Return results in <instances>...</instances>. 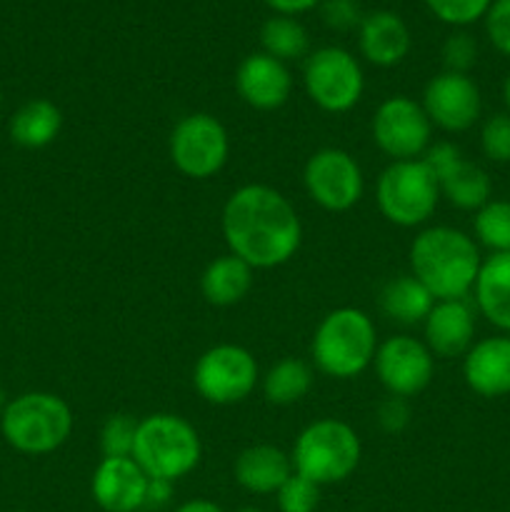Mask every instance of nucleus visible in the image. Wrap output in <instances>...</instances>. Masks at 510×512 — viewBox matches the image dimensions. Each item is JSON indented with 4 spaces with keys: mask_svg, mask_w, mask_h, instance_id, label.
<instances>
[{
    "mask_svg": "<svg viewBox=\"0 0 510 512\" xmlns=\"http://www.w3.org/2000/svg\"><path fill=\"white\" fill-rule=\"evenodd\" d=\"M220 225L230 253L253 270L285 265L303 240L293 203L280 190L260 183L243 185L225 200Z\"/></svg>",
    "mask_w": 510,
    "mask_h": 512,
    "instance_id": "nucleus-1",
    "label": "nucleus"
},
{
    "mask_svg": "<svg viewBox=\"0 0 510 512\" xmlns=\"http://www.w3.org/2000/svg\"><path fill=\"white\" fill-rule=\"evenodd\" d=\"M478 243L463 230L435 225L415 235L410 245V270L435 300H463L478 280Z\"/></svg>",
    "mask_w": 510,
    "mask_h": 512,
    "instance_id": "nucleus-2",
    "label": "nucleus"
},
{
    "mask_svg": "<svg viewBox=\"0 0 510 512\" xmlns=\"http://www.w3.org/2000/svg\"><path fill=\"white\" fill-rule=\"evenodd\" d=\"M73 410L60 395L23 393L0 410V433L5 443L23 455H48L68 443L73 433Z\"/></svg>",
    "mask_w": 510,
    "mask_h": 512,
    "instance_id": "nucleus-3",
    "label": "nucleus"
},
{
    "mask_svg": "<svg viewBox=\"0 0 510 512\" xmlns=\"http://www.w3.org/2000/svg\"><path fill=\"white\" fill-rule=\"evenodd\" d=\"M378 353V330L373 318L358 308H338L315 328L313 355L320 373L335 380L358 378Z\"/></svg>",
    "mask_w": 510,
    "mask_h": 512,
    "instance_id": "nucleus-4",
    "label": "nucleus"
},
{
    "mask_svg": "<svg viewBox=\"0 0 510 512\" xmlns=\"http://www.w3.org/2000/svg\"><path fill=\"white\" fill-rule=\"evenodd\" d=\"M200 458L203 445L198 430L180 415L155 413L138 423L133 460L148 478L175 483L193 473Z\"/></svg>",
    "mask_w": 510,
    "mask_h": 512,
    "instance_id": "nucleus-5",
    "label": "nucleus"
},
{
    "mask_svg": "<svg viewBox=\"0 0 510 512\" xmlns=\"http://www.w3.org/2000/svg\"><path fill=\"white\" fill-rule=\"evenodd\" d=\"M360 438L348 423L335 418H323L310 423L295 438L293 470L315 485L343 483L360 465Z\"/></svg>",
    "mask_w": 510,
    "mask_h": 512,
    "instance_id": "nucleus-6",
    "label": "nucleus"
},
{
    "mask_svg": "<svg viewBox=\"0 0 510 512\" xmlns=\"http://www.w3.org/2000/svg\"><path fill=\"white\" fill-rule=\"evenodd\" d=\"M375 200L388 223L398 228H418L433 218L440 185L423 158L395 160L380 173Z\"/></svg>",
    "mask_w": 510,
    "mask_h": 512,
    "instance_id": "nucleus-7",
    "label": "nucleus"
},
{
    "mask_svg": "<svg viewBox=\"0 0 510 512\" xmlns=\"http://www.w3.org/2000/svg\"><path fill=\"white\" fill-rule=\"evenodd\" d=\"M308 98L325 113H348L360 103L365 90L363 68L353 53L325 45L308 55L303 68Z\"/></svg>",
    "mask_w": 510,
    "mask_h": 512,
    "instance_id": "nucleus-8",
    "label": "nucleus"
},
{
    "mask_svg": "<svg viewBox=\"0 0 510 512\" xmlns=\"http://www.w3.org/2000/svg\"><path fill=\"white\" fill-rule=\"evenodd\" d=\"M260 380L258 363L243 345L223 343L208 348L193 368V385L210 405L243 403Z\"/></svg>",
    "mask_w": 510,
    "mask_h": 512,
    "instance_id": "nucleus-9",
    "label": "nucleus"
},
{
    "mask_svg": "<svg viewBox=\"0 0 510 512\" xmlns=\"http://www.w3.org/2000/svg\"><path fill=\"white\" fill-rule=\"evenodd\" d=\"M170 160L185 178L208 180L225 168L230 155L228 130L215 115L190 113L170 133Z\"/></svg>",
    "mask_w": 510,
    "mask_h": 512,
    "instance_id": "nucleus-10",
    "label": "nucleus"
},
{
    "mask_svg": "<svg viewBox=\"0 0 510 512\" xmlns=\"http://www.w3.org/2000/svg\"><path fill=\"white\" fill-rule=\"evenodd\" d=\"M303 185L310 200L328 213H345L363 198V170L358 160L340 148H323L305 163Z\"/></svg>",
    "mask_w": 510,
    "mask_h": 512,
    "instance_id": "nucleus-11",
    "label": "nucleus"
},
{
    "mask_svg": "<svg viewBox=\"0 0 510 512\" xmlns=\"http://www.w3.org/2000/svg\"><path fill=\"white\" fill-rule=\"evenodd\" d=\"M373 140L388 158L418 160L430 148L433 123L425 115L423 105L408 95H393L383 100L373 115Z\"/></svg>",
    "mask_w": 510,
    "mask_h": 512,
    "instance_id": "nucleus-12",
    "label": "nucleus"
},
{
    "mask_svg": "<svg viewBox=\"0 0 510 512\" xmlns=\"http://www.w3.org/2000/svg\"><path fill=\"white\" fill-rule=\"evenodd\" d=\"M373 365L388 395L405 400L423 393L435 373V360L428 345L410 335H393L380 343Z\"/></svg>",
    "mask_w": 510,
    "mask_h": 512,
    "instance_id": "nucleus-13",
    "label": "nucleus"
},
{
    "mask_svg": "<svg viewBox=\"0 0 510 512\" xmlns=\"http://www.w3.org/2000/svg\"><path fill=\"white\" fill-rule=\"evenodd\" d=\"M420 105L435 128L445 133H463L480 120L483 98L470 75L443 70L428 80Z\"/></svg>",
    "mask_w": 510,
    "mask_h": 512,
    "instance_id": "nucleus-14",
    "label": "nucleus"
},
{
    "mask_svg": "<svg viewBox=\"0 0 510 512\" xmlns=\"http://www.w3.org/2000/svg\"><path fill=\"white\" fill-rule=\"evenodd\" d=\"M423 163L435 175L440 195L460 210H480L493 195L490 175L480 165L463 158L460 148L453 143H435L425 150Z\"/></svg>",
    "mask_w": 510,
    "mask_h": 512,
    "instance_id": "nucleus-15",
    "label": "nucleus"
},
{
    "mask_svg": "<svg viewBox=\"0 0 510 512\" xmlns=\"http://www.w3.org/2000/svg\"><path fill=\"white\" fill-rule=\"evenodd\" d=\"M235 90L255 110H278L293 93L288 65L268 53H250L235 70Z\"/></svg>",
    "mask_w": 510,
    "mask_h": 512,
    "instance_id": "nucleus-16",
    "label": "nucleus"
},
{
    "mask_svg": "<svg viewBox=\"0 0 510 512\" xmlns=\"http://www.w3.org/2000/svg\"><path fill=\"white\" fill-rule=\"evenodd\" d=\"M148 475L133 458H103L93 473V500L105 512H138L145 508Z\"/></svg>",
    "mask_w": 510,
    "mask_h": 512,
    "instance_id": "nucleus-17",
    "label": "nucleus"
},
{
    "mask_svg": "<svg viewBox=\"0 0 510 512\" xmlns=\"http://www.w3.org/2000/svg\"><path fill=\"white\" fill-rule=\"evenodd\" d=\"M425 345L440 358H458L473 348L475 313L463 300H438L423 320Z\"/></svg>",
    "mask_w": 510,
    "mask_h": 512,
    "instance_id": "nucleus-18",
    "label": "nucleus"
},
{
    "mask_svg": "<svg viewBox=\"0 0 510 512\" xmlns=\"http://www.w3.org/2000/svg\"><path fill=\"white\" fill-rule=\"evenodd\" d=\"M463 378L480 398L510 395V335H493L473 343L465 353Z\"/></svg>",
    "mask_w": 510,
    "mask_h": 512,
    "instance_id": "nucleus-19",
    "label": "nucleus"
},
{
    "mask_svg": "<svg viewBox=\"0 0 510 512\" xmlns=\"http://www.w3.org/2000/svg\"><path fill=\"white\" fill-rule=\"evenodd\" d=\"M360 53L378 68H393L410 53V30L393 10H375L363 15L358 28Z\"/></svg>",
    "mask_w": 510,
    "mask_h": 512,
    "instance_id": "nucleus-20",
    "label": "nucleus"
},
{
    "mask_svg": "<svg viewBox=\"0 0 510 512\" xmlns=\"http://www.w3.org/2000/svg\"><path fill=\"white\" fill-rule=\"evenodd\" d=\"M293 460L275 445H250L235 458V483L253 495H275L293 475Z\"/></svg>",
    "mask_w": 510,
    "mask_h": 512,
    "instance_id": "nucleus-21",
    "label": "nucleus"
},
{
    "mask_svg": "<svg viewBox=\"0 0 510 512\" xmlns=\"http://www.w3.org/2000/svg\"><path fill=\"white\" fill-rule=\"evenodd\" d=\"M473 293L488 323L510 335V253H493L483 260Z\"/></svg>",
    "mask_w": 510,
    "mask_h": 512,
    "instance_id": "nucleus-22",
    "label": "nucleus"
},
{
    "mask_svg": "<svg viewBox=\"0 0 510 512\" xmlns=\"http://www.w3.org/2000/svg\"><path fill=\"white\" fill-rule=\"evenodd\" d=\"M253 288V268L233 253L220 255L200 275V293L215 308L238 305Z\"/></svg>",
    "mask_w": 510,
    "mask_h": 512,
    "instance_id": "nucleus-23",
    "label": "nucleus"
},
{
    "mask_svg": "<svg viewBox=\"0 0 510 512\" xmlns=\"http://www.w3.org/2000/svg\"><path fill=\"white\" fill-rule=\"evenodd\" d=\"M63 128V113L53 100L35 98L20 105L10 118V138L15 145L28 150L45 148L53 143Z\"/></svg>",
    "mask_w": 510,
    "mask_h": 512,
    "instance_id": "nucleus-24",
    "label": "nucleus"
},
{
    "mask_svg": "<svg viewBox=\"0 0 510 512\" xmlns=\"http://www.w3.org/2000/svg\"><path fill=\"white\" fill-rule=\"evenodd\" d=\"M435 303L438 300L413 275L393 278L390 283H385L383 293H380V308H383V313L400 325L423 323Z\"/></svg>",
    "mask_w": 510,
    "mask_h": 512,
    "instance_id": "nucleus-25",
    "label": "nucleus"
},
{
    "mask_svg": "<svg viewBox=\"0 0 510 512\" xmlns=\"http://www.w3.org/2000/svg\"><path fill=\"white\" fill-rule=\"evenodd\" d=\"M313 388V370L298 358H283L265 373L263 393L273 405H293Z\"/></svg>",
    "mask_w": 510,
    "mask_h": 512,
    "instance_id": "nucleus-26",
    "label": "nucleus"
},
{
    "mask_svg": "<svg viewBox=\"0 0 510 512\" xmlns=\"http://www.w3.org/2000/svg\"><path fill=\"white\" fill-rule=\"evenodd\" d=\"M260 43H263V53L273 55L280 63L303 58L310 48L308 30L298 18H290V15H273L265 20L260 28Z\"/></svg>",
    "mask_w": 510,
    "mask_h": 512,
    "instance_id": "nucleus-27",
    "label": "nucleus"
},
{
    "mask_svg": "<svg viewBox=\"0 0 510 512\" xmlns=\"http://www.w3.org/2000/svg\"><path fill=\"white\" fill-rule=\"evenodd\" d=\"M475 238L493 253H510V200H488L473 218Z\"/></svg>",
    "mask_w": 510,
    "mask_h": 512,
    "instance_id": "nucleus-28",
    "label": "nucleus"
},
{
    "mask_svg": "<svg viewBox=\"0 0 510 512\" xmlns=\"http://www.w3.org/2000/svg\"><path fill=\"white\" fill-rule=\"evenodd\" d=\"M138 423L130 413H113L100 430V450L103 458H133Z\"/></svg>",
    "mask_w": 510,
    "mask_h": 512,
    "instance_id": "nucleus-29",
    "label": "nucleus"
},
{
    "mask_svg": "<svg viewBox=\"0 0 510 512\" xmlns=\"http://www.w3.org/2000/svg\"><path fill=\"white\" fill-rule=\"evenodd\" d=\"M280 512H315L320 505V485L293 473L275 493Z\"/></svg>",
    "mask_w": 510,
    "mask_h": 512,
    "instance_id": "nucleus-30",
    "label": "nucleus"
},
{
    "mask_svg": "<svg viewBox=\"0 0 510 512\" xmlns=\"http://www.w3.org/2000/svg\"><path fill=\"white\" fill-rule=\"evenodd\" d=\"M493 0H425L430 13L443 23L455 25V28H465V25L475 23L488 13Z\"/></svg>",
    "mask_w": 510,
    "mask_h": 512,
    "instance_id": "nucleus-31",
    "label": "nucleus"
},
{
    "mask_svg": "<svg viewBox=\"0 0 510 512\" xmlns=\"http://www.w3.org/2000/svg\"><path fill=\"white\" fill-rule=\"evenodd\" d=\"M480 148L493 163H510V113H495L480 128Z\"/></svg>",
    "mask_w": 510,
    "mask_h": 512,
    "instance_id": "nucleus-32",
    "label": "nucleus"
},
{
    "mask_svg": "<svg viewBox=\"0 0 510 512\" xmlns=\"http://www.w3.org/2000/svg\"><path fill=\"white\" fill-rule=\"evenodd\" d=\"M475 60H478V43L470 33L465 30H455L453 35H448V40L443 43V65L450 73H465L473 68Z\"/></svg>",
    "mask_w": 510,
    "mask_h": 512,
    "instance_id": "nucleus-33",
    "label": "nucleus"
},
{
    "mask_svg": "<svg viewBox=\"0 0 510 512\" xmlns=\"http://www.w3.org/2000/svg\"><path fill=\"white\" fill-rule=\"evenodd\" d=\"M483 18L490 45L510 58V0H493Z\"/></svg>",
    "mask_w": 510,
    "mask_h": 512,
    "instance_id": "nucleus-34",
    "label": "nucleus"
},
{
    "mask_svg": "<svg viewBox=\"0 0 510 512\" xmlns=\"http://www.w3.org/2000/svg\"><path fill=\"white\" fill-rule=\"evenodd\" d=\"M320 15L328 28L348 33V30L360 28L363 15H360V5L355 0H323L320 3Z\"/></svg>",
    "mask_w": 510,
    "mask_h": 512,
    "instance_id": "nucleus-35",
    "label": "nucleus"
},
{
    "mask_svg": "<svg viewBox=\"0 0 510 512\" xmlns=\"http://www.w3.org/2000/svg\"><path fill=\"white\" fill-rule=\"evenodd\" d=\"M378 423L380 428L388 430V433H400V430L410 423L408 400L388 395V398L378 405Z\"/></svg>",
    "mask_w": 510,
    "mask_h": 512,
    "instance_id": "nucleus-36",
    "label": "nucleus"
},
{
    "mask_svg": "<svg viewBox=\"0 0 510 512\" xmlns=\"http://www.w3.org/2000/svg\"><path fill=\"white\" fill-rule=\"evenodd\" d=\"M263 3L268 5L275 15H290V18H295V15L308 13L310 8H315L320 0H263Z\"/></svg>",
    "mask_w": 510,
    "mask_h": 512,
    "instance_id": "nucleus-37",
    "label": "nucleus"
},
{
    "mask_svg": "<svg viewBox=\"0 0 510 512\" xmlns=\"http://www.w3.org/2000/svg\"><path fill=\"white\" fill-rule=\"evenodd\" d=\"M173 495V483L168 480H148V493H145V508H163Z\"/></svg>",
    "mask_w": 510,
    "mask_h": 512,
    "instance_id": "nucleus-38",
    "label": "nucleus"
},
{
    "mask_svg": "<svg viewBox=\"0 0 510 512\" xmlns=\"http://www.w3.org/2000/svg\"><path fill=\"white\" fill-rule=\"evenodd\" d=\"M175 512H223L218 503H213V500H205V498H195V500H188V503L178 505Z\"/></svg>",
    "mask_w": 510,
    "mask_h": 512,
    "instance_id": "nucleus-39",
    "label": "nucleus"
},
{
    "mask_svg": "<svg viewBox=\"0 0 510 512\" xmlns=\"http://www.w3.org/2000/svg\"><path fill=\"white\" fill-rule=\"evenodd\" d=\"M503 98H505V105H508V113H510V73H508V78H505V85H503Z\"/></svg>",
    "mask_w": 510,
    "mask_h": 512,
    "instance_id": "nucleus-40",
    "label": "nucleus"
},
{
    "mask_svg": "<svg viewBox=\"0 0 510 512\" xmlns=\"http://www.w3.org/2000/svg\"><path fill=\"white\" fill-rule=\"evenodd\" d=\"M235 512H263V510H258V508H240V510H235Z\"/></svg>",
    "mask_w": 510,
    "mask_h": 512,
    "instance_id": "nucleus-41",
    "label": "nucleus"
},
{
    "mask_svg": "<svg viewBox=\"0 0 510 512\" xmlns=\"http://www.w3.org/2000/svg\"><path fill=\"white\" fill-rule=\"evenodd\" d=\"M0 103H3V100H0Z\"/></svg>",
    "mask_w": 510,
    "mask_h": 512,
    "instance_id": "nucleus-42",
    "label": "nucleus"
}]
</instances>
